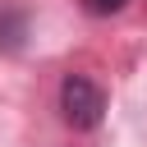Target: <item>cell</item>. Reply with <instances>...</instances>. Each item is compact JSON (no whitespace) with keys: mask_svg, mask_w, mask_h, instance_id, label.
Listing matches in <instances>:
<instances>
[{"mask_svg":"<svg viewBox=\"0 0 147 147\" xmlns=\"http://www.w3.org/2000/svg\"><path fill=\"white\" fill-rule=\"evenodd\" d=\"M60 110H64V124H74V129H96L101 115H106V92H101L92 78L69 74V78L60 83Z\"/></svg>","mask_w":147,"mask_h":147,"instance_id":"obj_1","label":"cell"},{"mask_svg":"<svg viewBox=\"0 0 147 147\" xmlns=\"http://www.w3.org/2000/svg\"><path fill=\"white\" fill-rule=\"evenodd\" d=\"M28 41V9L0 5V51H23Z\"/></svg>","mask_w":147,"mask_h":147,"instance_id":"obj_2","label":"cell"},{"mask_svg":"<svg viewBox=\"0 0 147 147\" xmlns=\"http://www.w3.org/2000/svg\"><path fill=\"white\" fill-rule=\"evenodd\" d=\"M83 5H87L92 14H119V9L129 5V0H83Z\"/></svg>","mask_w":147,"mask_h":147,"instance_id":"obj_3","label":"cell"}]
</instances>
